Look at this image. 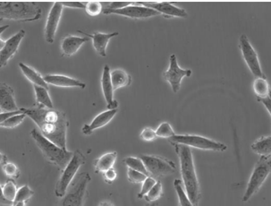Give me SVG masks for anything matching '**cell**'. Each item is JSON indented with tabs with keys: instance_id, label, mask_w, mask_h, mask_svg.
Masks as SVG:
<instances>
[{
	"instance_id": "obj_1",
	"label": "cell",
	"mask_w": 271,
	"mask_h": 206,
	"mask_svg": "<svg viewBox=\"0 0 271 206\" xmlns=\"http://www.w3.org/2000/svg\"><path fill=\"white\" fill-rule=\"evenodd\" d=\"M22 112L34 120L41 133L57 146L67 149V133L68 121L66 114L56 109L45 107L32 109L22 108Z\"/></svg>"
},
{
	"instance_id": "obj_2",
	"label": "cell",
	"mask_w": 271,
	"mask_h": 206,
	"mask_svg": "<svg viewBox=\"0 0 271 206\" xmlns=\"http://www.w3.org/2000/svg\"><path fill=\"white\" fill-rule=\"evenodd\" d=\"M178 154L183 181L186 193L193 205H198L201 199V188L197 179L196 171L193 163V154L189 146L180 143H173Z\"/></svg>"
},
{
	"instance_id": "obj_3",
	"label": "cell",
	"mask_w": 271,
	"mask_h": 206,
	"mask_svg": "<svg viewBox=\"0 0 271 206\" xmlns=\"http://www.w3.org/2000/svg\"><path fill=\"white\" fill-rule=\"evenodd\" d=\"M41 8L34 2H0V18L34 22L41 18Z\"/></svg>"
},
{
	"instance_id": "obj_4",
	"label": "cell",
	"mask_w": 271,
	"mask_h": 206,
	"mask_svg": "<svg viewBox=\"0 0 271 206\" xmlns=\"http://www.w3.org/2000/svg\"><path fill=\"white\" fill-rule=\"evenodd\" d=\"M31 135L36 142L37 146L40 148L41 153L43 154V156L47 159V161L56 165L61 170L66 169L71 159L74 156L73 153L57 146L54 142L46 138L37 129H33L31 132Z\"/></svg>"
},
{
	"instance_id": "obj_5",
	"label": "cell",
	"mask_w": 271,
	"mask_h": 206,
	"mask_svg": "<svg viewBox=\"0 0 271 206\" xmlns=\"http://www.w3.org/2000/svg\"><path fill=\"white\" fill-rule=\"evenodd\" d=\"M270 169V156H261L260 161L257 162L253 169V174L246 188V192L243 197L244 202L248 201L253 195H255L257 192L260 190L267 176L269 175Z\"/></svg>"
},
{
	"instance_id": "obj_6",
	"label": "cell",
	"mask_w": 271,
	"mask_h": 206,
	"mask_svg": "<svg viewBox=\"0 0 271 206\" xmlns=\"http://www.w3.org/2000/svg\"><path fill=\"white\" fill-rule=\"evenodd\" d=\"M91 181L89 173L82 172L78 174L72 180L67 188L66 197L62 202V205H82L86 195L87 186Z\"/></svg>"
},
{
	"instance_id": "obj_7",
	"label": "cell",
	"mask_w": 271,
	"mask_h": 206,
	"mask_svg": "<svg viewBox=\"0 0 271 206\" xmlns=\"http://www.w3.org/2000/svg\"><path fill=\"white\" fill-rule=\"evenodd\" d=\"M169 142L173 143H180L189 147H194L197 149L207 151H218L223 152L227 150V146L222 142L212 141L200 135H175L168 138Z\"/></svg>"
},
{
	"instance_id": "obj_8",
	"label": "cell",
	"mask_w": 271,
	"mask_h": 206,
	"mask_svg": "<svg viewBox=\"0 0 271 206\" xmlns=\"http://www.w3.org/2000/svg\"><path fill=\"white\" fill-rule=\"evenodd\" d=\"M85 157L80 151H75L74 156L71 159L66 169L63 170V174L60 178L59 181L56 184L55 194L58 197H63L67 194V188L69 187L72 180H74L75 174L78 171L79 168L84 164Z\"/></svg>"
},
{
	"instance_id": "obj_9",
	"label": "cell",
	"mask_w": 271,
	"mask_h": 206,
	"mask_svg": "<svg viewBox=\"0 0 271 206\" xmlns=\"http://www.w3.org/2000/svg\"><path fill=\"white\" fill-rule=\"evenodd\" d=\"M139 158L144 163L150 176L155 180L170 175L175 171V163L165 158L156 155H140Z\"/></svg>"
},
{
	"instance_id": "obj_10",
	"label": "cell",
	"mask_w": 271,
	"mask_h": 206,
	"mask_svg": "<svg viewBox=\"0 0 271 206\" xmlns=\"http://www.w3.org/2000/svg\"><path fill=\"white\" fill-rule=\"evenodd\" d=\"M239 47L241 49L242 54L245 58V62H246V64L248 66L251 72L253 73V75L256 78L266 79V76L261 70L258 55L253 49V46L251 45L248 38L246 37L245 35H242L240 37Z\"/></svg>"
},
{
	"instance_id": "obj_11",
	"label": "cell",
	"mask_w": 271,
	"mask_h": 206,
	"mask_svg": "<svg viewBox=\"0 0 271 206\" xmlns=\"http://www.w3.org/2000/svg\"><path fill=\"white\" fill-rule=\"evenodd\" d=\"M163 75L164 78L169 82L173 92L176 94L181 88L182 79L186 76L190 77L192 75V71L190 69L184 70L182 68H179L176 56L175 55H171L169 68L167 71L164 73Z\"/></svg>"
},
{
	"instance_id": "obj_12",
	"label": "cell",
	"mask_w": 271,
	"mask_h": 206,
	"mask_svg": "<svg viewBox=\"0 0 271 206\" xmlns=\"http://www.w3.org/2000/svg\"><path fill=\"white\" fill-rule=\"evenodd\" d=\"M103 13L106 15L115 14V15H123V16H127V17L133 19L149 18V17L161 15L160 13L153 10L152 8H145L142 6H136L134 4L131 5L129 7L123 8V9H119V10H110L108 8H105Z\"/></svg>"
},
{
	"instance_id": "obj_13",
	"label": "cell",
	"mask_w": 271,
	"mask_h": 206,
	"mask_svg": "<svg viewBox=\"0 0 271 206\" xmlns=\"http://www.w3.org/2000/svg\"><path fill=\"white\" fill-rule=\"evenodd\" d=\"M63 5L61 2H56L53 5L51 10L48 14V20L45 27V38L48 43H53L55 40L57 26L61 19V15L63 11Z\"/></svg>"
},
{
	"instance_id": "obj_14",
	"label": "cell",
	"mask_w": 271,
	"mask_h": 206,
	"mask_svg": "<svg viewBox=\"0 0 271 206\" xmlns=\"http://www.w3.org/2000/svg\"><path fill=\"white\" fill-rule=\"evenodd\" d=\"M136 6H142L145 8H152L155 11L159 12L163 15L165 17L169 18L172 16H175V17H187L188 15L186 13V10H184L183 8H179L175 7L174 5L170 4V3H156V2H137V3H134Z\"/></svg>"
},
{
	"instance_id": "obj_15",
	"label": "cell",
	"mask_w": 271,
	"mask_h": 206,
	"mask_svg": "<svg viewBox=\"0 0 271 206\" xmlns=\"http://www.w3.org/2000/svg\"><path fill=\"white\" fill-rule=\"evenodd\" d=\"M24 35H25V31H19L17 34L9 38L8 41L5 42V45L0 50V66L1 67H5L8 64V60L15 56Z\"/></svg>"
},
{
	"instance_id": "obj_16",
	"label": "cell",
	"mask_w": 271,
	"mask_h": 206,
	"mask_svg": "<svg viewBox=\"0 0 271 206\" xmlns=\"http://www.w3.org/2000/svg\"><path fill=\"white\" fill-rule=\"evenodd\" d=\"M101 86L104 94L105 100L108 103V109H117L118 103L114 100V89L112 85L111 77H110V68L106 65L103 70V75L101 78Z\"/></svg>"
},
{
	"instance_id": "obj_17",
	"label": "cell",
	"mask_w": 271,
	"mask_h": 206,
	"mask_svg": "<svg viewBox=\"0 0 271 206\" xmlns=\"http://www.w3.org/2000/svg\"><path fill=\"white\" fill-rule=\"evenodd\" d=\"M117 113V109H108L107 111L99 114L98 116L93 120V122L91 125H85L82 128V133L86 135H92L95 129L98 128H103L106 125H108L113 117L115 116V114Z\"/></svg>"
},
{
	"instance_id": "obj_18",
	"label": "cell",
	"mask_w": 271,
	"mask_h": 206,
	"mask_svg": "<svg viewBox=\"0 0 271 206\" xmlns=\"http://www.w3.org/2000/svg\"><path fill=\"white\" fill-rule=\"evenodd\" d=\"M0 109L2 112L19 110L14 98V90L6 83L0 85Z\"/></svg>"
},
{
	"instance_id": "obj_19",
	"label": "cell",
	"mask_w": 271,
	"mask_h": 206,
	"mask_svg": "<svg viewBox=\"0 0 271 206\" xmlns=\"http://www.w3.org/2000/svg\"><path fill=\"white\" fill-rule=\"evenodd\" d=\"M79 33L81 34H85L87 37L92 38L93 39V47L94 49H96L97 52L99 53V55L102 56H107L106 53V48L108 46V41L110 39H112L115 36L118 35L117 32L112 33V34H101V33H93V35L91 34H86L82 32V31H78Z\"/></svg>"
},
{
	"instance_id": "obj_20",
	"label": "cell",
	"mask_w": 271,
	"mask_h": 206,
	"mask_svg": "<svg viewBox=\"0 0 271 206\" xmlns=\"http://www.w3.org/2000/svg\"><path fill=\"white\" fill-rule=\"evenodd\" d=\"M44 80L48 84H52L58 87H79L84 89L86 84L76 79L71 78L65 75H46Z\"/></svg>"
},
{
	"instance_id": "obj_21",
	"label": "cell",
	"mask_w": 271,
	"mask_h": 206,
	"mask_svg": "<svg viewBox=\"0 0 271 206\" xmlns=\"http://www.w3.org/2000/svg\"><path fill=\"white\" fill-rule=\"evenodd\" d=\"M89 41L88 38H80L77 36H68L65 38L61 43V50L63 55L67 56H73L78 51L81 46Z\"/></svg>"
},
{
	"instance_id": "obj_22",
	"label": "cell",
	"mask_w": 271,
	"mask_h": 206,
	"mask_svg": "<svg viewBox=\"0 0 271 206\" xmlns=\"http://www.w3.org/2000/svg\"><path fill=\"white\" fill-rule=\"evenodd\" d=\"M19 67L21 68L23 75H25L29 81L33 82L35 85H39V86L44 87L45 89L49 90V86H48V82L44 80V77H42L37 71H35L34 69L28 67L26 65L23 63H19Z\"/></svg>"
},
{
	"instance_id": "obj_23",
	"label": "cell",
	"mask_w": 271,
	"mask_h": 206,
	"mask_svg": "<svg viewBox=\"0 0 271 206\" xmlns=\"http://www.w3.org/2000/svg\"><path fill=\"white\" fill-rule=\"evenodd\" d=\"M116 158H117V154L115 152V153L104 154L101 158L97 159L96 161H94L96 172L104 173L108 169H112L116 161Z\"/></svg>"
},
{
	"instance_id": "obj_24",
	"label": "cell",
	"mask_w": 271,
	"mask_h": 206,
	"mask_svg": "<svg viewBox=\"0 0 271 206\" xmlns=\"http://www.w3.org/2000/svg\"><path fill=\"white\" fill-rule=\"evenodd\" d=\"M110 77L114 91L117 90L121 87L128 86L132 82L130 75L122 69H115L114 71H112L110 73Z\"/></svg>"
},
{
	"instance_id": "obj_25",
	"label": "cell",
	"mask_w": 271,
	"mask_h": 206,
	"mask_svg": "<svg viewBox=\"0 0 271 206\" xmlns=\"http://www.w3.org/2000/svg\"><path fill=\"white\" fill-rule=\"evenodd\" d=\"M36 100H37L38 107H45L48 109H53L52 101L49 97L48 91L44 87L39 86L34 84Z\"/></svg>"
},
{
	"instance_id": "obj_26",
	"label": "cell",
	"mask_w": 271,
	"mask_h": 206,
	"mask_svg": "<svg viewBox=\"0 0 271 206\" xmlns=\"http://www.w3.org/2000/svg\"><path fill=\"white\" fill-rule=\"evenodd\" d=\"M252 149L256 154L261 156H270L271 154V137H262L252 144Z\"/></svg>"
},
{
	"instance_id": "obj_27",
	"label": "cell",
	"mask_w": 271,
	"mask_h": 206,
	"mask_svg": "<svg viewBox=\"0 0 271 206\" xmlns=\"http://www.w3.org/2000/svg\"><path fill=\"white\" fill-rule=\"evenodd\" d=\"M34 192L28 186H23L17 190V194L13 202V205H25L27 200L34 196Z\"/></svg>"
},
{
	"instance_id": "obj_28",
	"label": "cell",
	"mask_w": 271,
	"mask_h": 206,
	"mask_svg": "<svg viewBox=\"0 0 271 206\" xmlns=\"http://www.w3.org/2000/svg\"><path fill=\"white\" fill-rule=\"evenodd\" d=\"M253 90L257 97L264 98L270 95V89L266 79H255L253 82Z\"/></svg>"
},
{
	"instance_id": "obj_29",
	"label": "cell",
	"mask_w": 271,
	"mask_h": 206,
	"mask_svg": "<svg viewBox=\"0 0 271 206\" xmlns=\"http://www.w3.org/2000/svg\"><path fill=\"white\" fill-rule=\"evenodd\" d=\"M124 162H125V164L127 165L128 168L143 173L146 176H150L149 171L147 170L146 167H145L144 163L142 162V161H141L140 158L127 157L124 160Z\"/></svg>"
},
{
	"instance_id": "obj_30",
	"label": "cell",
	"mask_w": 271,
	"mask_h": 206,
	"mask_svg": "<svg viewBox=\"0 0 271 206\" xmlns=\"http://www.w3.org/2000/svg\"><path fill=\"white\" fill-rule=\"evenodd\" d=\"M1 188H2L3 197L9 202H14L17 194V188L15 182L13 180H8V182L5 185H2Z\"/></svg>"
},
{
	"instance_id": "obj_31",
	"label": "cell",
	"mask_w": 271,
	"mask_h": 206,
	"mask_svg": "<svg viewBox=\"0 0 271 206\" xmlns=\"http://www.w3.org/2000/svg\"><path fill=\"white\" fill-rule=\"evenodd\" d=\"M174 186H175V191H176L177 195H178L180 205L193 206V203L190 201L188 195H186L185 189L183 188L182 181L180 180H175Z\"/></svg>"
},
{
	"instance_id": "obj_32",
	"label": "cell",
	"mask_w": 271,
	"mask_h": 206,
	"mask_svg": "<svg viewBox=\"0 0 271 206\" xmlns=\"http://www.w3.org/2000/svg\"><path fill=\"white\" fill-rule=\"evenodd\" d=\"M161 195H162V184L160 181H157L152 189L144 195V198L147 202H153L160 199Z\"/></svg>"
},
{
	"instance_id": "obj_33",
	"label": "cell",
	"mask_w": 271,
	"mask_h": 206,
	"mask_svg": "<svg viewBox=\"0 0 271 206\" xmlns=\"http://www.w3.org/2000/svg\"><path fill=\"white\" fill-rule=\"evenodd\" d=\"M26 114L22 113V114H19V115H16V116H12L10 119L8 120H5L4 122L0 123V126L2 128H15L19 126L20 124L22 123L23 120L26 117Z\"/></svg>"
},
{
	"instance_id": "obj_34",
	"label": "cell",
	"mask_w": 271,
	"mask_h": 206,
	"mask_svg": "<svg viewBox=\"0 0 271 206\" xmlns=\"http://www.w3.org/2000/svg\"><path fill=\"white\" fill-rule=\"evenodd\" d=\"M155 132H156L157 137H162V138L168 139L175 135V132L173 130V128H171L170 125L167 122L161 124Z\"/></svg>"
},
{
	"instance_id": "obj_35",
	"label": "cell",
	"mask_w": 271,
	"mask_h": 206,
	"mask_svg": "<svg viewBox=\"0 0 271 206\" xmlns=\"http://www.w3.org/2000/svg\"><path fill=\"white\" fill-rule=\"evenodd\" d=\"M86 12L91 16H96L101 14L103 8L101 2H88L86 4Z\"/></svg>"
},
{
	"instance_id": "obj_36",
	"label": "cell",
	"mask_w": 271,
	"mask_h": 206,
	"mask_svg": "<svg viewBox=\"0 0 271 206\" xmlns=\"http://www.w3.org/2000/svg\"><path fill=\"white\" fill-rule=\"evenodd\" d=\"M156 180L153 176H147V179L143 181L141 191L138 194V197L140 199L143 198V196L152 189V188L156 184Z\"/></svg>"
},
{
	"instance_id": "obj_37",
	"label": "cell",
	"mask_w": 271,
	"mask_h": 206,
	"mask_svg": "<svg viewBox=\"0 0 271 206\" xmlns=\"http://www.w3.org/2000/svg\"><path fill=\"white\" fill-rule=\"evenodd\" d=\"M127 175H128V179L130 180L131 182L133 183H141V182H143L147 176L143 173L140 172V171H137V170H134L133 169H128V171H127Z\"/></svg>"
},
{
	"instance_id": "obj_38",
	"label": "cell",
	"mask_w": 271,
	"mask_h": 206,
	"mask_svg": "<svg viewBox=\"0 0 271 206\" xmlns=\"http://www.w3.org/2000/svg\"><path fill=\"white\" fill-rule=\"evenodd\" d=\"M4 172L8 176H11L14 179H17L20 176V170L14 163H6L4 166H2Z\"/></svg>"
},
{
	"instance_id": "obj_39",
	"label": "cell",
	"mask_w": 271,
	"mask_h": 206,
	"mask_svg": "<svg viewBox=\"0 0 271 206\" xmlns=\"http://www.w3.org/2000/svg\"><path fill=\"white\" fill-rule=\"evenodd\" d=\"M140 137H141L142 140H145V141H153V140H155V139H156V132L154 131L152 128H144L143 131L141 132Z\"/></svg>"
},
{
	"instance_id": "obj_40",
	"label": "cell",
	"mask_w": 271,
	"mask_h": 206,
	"mask_svg": "<svg viewBox=\"0 0 271 206\" xmlns=\"http://www.w3.org/2000/svg\"><path fill=\"white\" fill-rule=\"evenodd\" d=\"M134 4V2H111L110 4L108 5V9L110 10H119V9H123V8L129 7L131 5Z\"/></svg>"
},
{
	"instance_id": "obj_41",
	"label": "cell",
	"mask_w": 271,
	"mask_h": 206,
	"mask_svg": "<svg viewBox=\"0 0 271 206\" xmlns=\"http://www.w3.org/2000/svg\"><path fill=\"white\" fill-rule=\"evenodd\" d=\"M22 109H20L19 110H15V111H8V112H1V116H0V123L4 122L5 120L10 119L12 116H16L19 114H22Z\"/></svg>"
},
{
	"instance_id": "obj_42",
	"label": "cell",
	"mask_w": 271,
	"mask_h": 206,
	"mask_svg": "<svg viewBox=\"0 0 271 206\" xmlns=\"http://www.w3.org/2000/svg\"><path fill=\"white\" fill-rule=\"evenodd\" d=\"M103 176H104L105 180L107 183L111 184L116 179V172H115V169L112 168V169H108L106 172L103 173Z\"/></svg>"
},
{
	"instance_id": "obj_43",
	"label": "cell",
	"mask_w": 271,
	"mask_h": 206,
	"mask_svg": "<svg viewBox=\"0 0 271 206\" xmlns=\"http://www.w3.org/2000/svg\"><path fill=\"white\" fill-rule=\"evenodd\" d=\"M61 3L63 5V7H67V8H82V9L86 8V5L82 2H61Z\"/></svg>"
},
{
	"instance_id": "obj_44",
	"label": "cell",
	"mask_w": 271,
	"mask_h": 206,
	"mask_svg": "<svg viewBox=\"0 0 271 206\" xmlns=\"http://www.w3.org/2000/svg\"><path fill=\"white\" fill-rule=\"evenodd\" d=\"M257 100L258 101H260V102H262L263 103V105L267 108V110L268 111V113H269V115H270L271 113V100H270V95H268V96H267V97H264V98H260V97H257Z\"/></svg>"
},
{
	"instance_id": "obj_45",
	"label": "cell",
	"mask_w": 271,
	"mask_h": 206,
	"mask_svg": "<svg viewBox=\"0 0 271 206\" xmlns=\"http://www.w3.org/2000/svg\"><path fill=\"white\" fill-rule=\"evenodd\" d=\"M7 160H8V159L6 157V155H5L4 154H1V165H2V166H4V165L8 162Z\"/></svg>"
},
{
	"instance_id": "obj_46",
	"label": "cell",
	"mask_w": 271,
	"mask_h": 206,
	"mask_svg": "<svg viewBox=\"0 0 271 206\" xmlns=\"http://www.w3.org/2000/svg\"><path fill=\"white\" fill-rule=\"evenodd\" d=\"M8 25H6V26L1 27V30H0V34H2L3 32H4L5 29H7V28H8Z\"/></svg>"
},
{
	"instance_id": "obj_47",
	"label": "cell",
	"mask_w": 271,
	"mask_h": 206,
	"mask_svg": "<svg viewBox=\"0 0 271 206\" xmlns=\"http://www.w3.org/2000/svg\"><path fill=\"white\" fill-rule=\"evenodd\" d=\"M107 204H108V205H113V204L109 203V202H104V203H101V205H107Z\"/></svg>"
}]
</instances>
